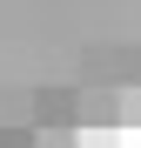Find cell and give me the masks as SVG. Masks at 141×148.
<instances>
[{"label":"cell","instance_id":"cell-3","mask_svg":"<svg viewBox=\"0 0 141 148\" xmlns=\"http://www.w3.org/2000/svg\"><path fill=\"white\" fill-rule=\"evenodd\" d=\"M34 148H81V141H74V128H40Z\"/></svg>","mask_w":141,"mask_h":148},{"label":"cell","instance_id":"cell-1","mask_svg":"<svg viewBox=\"0 0 141 148\" xmlns=\"http://www.w3.org/2000/svg\"><path fill=\"white\" fill-rule=\"evenodd\" d=\"M34 121L40 128H81V94L74 88H40L34 94Z\"/></svg>","mask_w":141,"mask_h":148},{"label":"cell","instance_id":"cell-2","mask_svg":"<svg viewBox=\"0 0 141 148\" xmlns=\"http://www.w3.org/2000/svg\"><path fill=\"white\" fill-rule=\"evenodd\" d=\"M121 94H114V88H87L81 94V121H87V128H114V121H121Z\"/></svg>","mask_w":141,"mask_h":148}]
</instances>
